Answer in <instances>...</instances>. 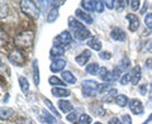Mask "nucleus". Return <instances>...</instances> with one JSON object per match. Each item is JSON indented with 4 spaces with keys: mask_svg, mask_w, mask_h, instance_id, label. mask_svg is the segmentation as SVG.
<instances>
[{
    "mask_svg": "<svg viewBox=\"0 0 152 124\" xmlns=\"http://www.w3.org/2000/svg\"><path fill=\"white\" fill-rule=\"evenodd\" d=\"M88 46L94 51H100L102 50V42L98 39L96 37H91L88 41Z\"/></svg>",
    "mask_w": 152,
    "mask_h": 124,
    "instance_id": "nucleus-16",
    "label": "nucleus"
},
{
    "mask_svg": "<svg viewBox=\"0 0 152 124\" xmlns=\"http://www.w3.org/2000/svg\"><path fill=\"white\" fill-rule=\"evenodd\" d=\"M146 69H147V70L152 69V58H148V60L146 61Z\"/></svg>",
    "mask_w": 152,
    "mask_h": 124,
    "instance_id": "nucleus-47",
    "label": "nucleus"
},
{
    "mask_svg": "<svg viewBox=\"0 0 152 124\" xmlns=\"http://www.w3.org/2000/svg\"><path fill=\"white\" fill-rule=\"evenodd\" d=\"M114 4H115V1H113V0H108V1H104V5H105L108 9H113V8H114Z\"/></svg>",
    "mask_w": 152,
    "mask_h": 124,
    "instance_id": "nucleus-44",
    "label": "nucleus"
},
{
    "mask_svg": "<svg viewBox=\"0 0 152 124\" xmlns=\"http://www.w3.org/2000/svg\"><path fill=\"white\" fill-rule=\"evenodd\" d=\"M42 119H43L47 124H57L56 117L51 115V114L48 112H46V110H42Z\"/></svg>",
    "mask_w": 152,
    "mask_h": 124,
    "instance_id": "nucleus-21",
    "label": "nucleus"
},
{
    "mask_svg": "<svg viewBox=\"0 0 152 124\" xmlns=\"http://www.w3.org/2000/svg\"><path fill=\"white\" fill-rule=\"evenodd\" d=\"M58 108L61 109V112L64 113H71L72 112V104L66 100H60L58 101Z\"/></svg>",
    "mask_w": 152,
    "mask_h": 124,
    "instance_id": "nucleus-18",
    "label": "nucleus"
},
{
    "mask_svg": "<svg viewBox=\"0 0 152 124\" xmlns=\"http://www.w3.org/2000/svg\"><path fill=\"white\" fill-rule=\"evenodd\" d=\"M143 5H145V7H143V9H142V10H141V13H142V14H143V13L146 12V8H147V3H143Z\"/></svg>",
    "mask_w": 152,
    "mask_h": 124,
    "instance_id": "nucleus-49",
    "label": "nucleus"
},
{
    "mask_svg": "<svg viewBox=\"0 0 152 124\" xmlns=\"http://www.w3.org/2000/svg\"><path fill=\"white\" fill-rule=\"evenodd\" d=\"M126 19L129 22V31L131 32H137V29L140 28V20H138V18H137L136 14H132V13L127 14Z\"/></svg>",
    "mask_w": 152,
    "mask_h": 124,
    "instance_id": "nucleus-8",
    "label": "nucleus"
},
{
    "mask_svg": "<svg viewBox=\"0 0 152 124\" xmlns=\"http://www.w3.org/2000/svg\"><path fill=\"white\" fill-rule=\"evenodd\" d=\"M91 112L95 113L98 117H104L105 115V109H104L102 105H99V104H91Z\"/></svg>",
    "mask_w": 152,
    "mask_h": 124,
    "instance_id": "nucleus-23",
    "label": "nucleus"
},
{
    "mask_svg": "<svg viewBox=\"0 0 152 124\" xmlns=\"http://www.w3.org/2000/svg\"><path fill=\"white\" fill-rule=\"evenodd\" d=\"M104 1H100V0H95L94 1V8L95 10H96L98 13H103L104 12Z\"/></svg>",
    "mask_w": 152,
    "mask_h": 124,
    "instance_id": "nucleus-33",
    "label": "nucleus"
},
{
    "mask_svg": "<svg viewBox=\"0 0 152 124\" xmlns=\"http://www.w3.org/2000/svg\"><path fill=\"white\" fill-rule=\"evenodd\" d=\"M8 58H9V61H10L12 63H14L15 66H23L24 65V62H26V57H24V55H23V52L20 50H18V48L13 50L10 53H9Z\"/></svg>",
    "mask_w": 152,
    "mask_h": 124,
    "instance_id": "nucleus-5",
    "label": "nucleus"
},
{
    "mask_svg": "<svg viewBox=\"0 0 152 124\" xmlns=\"http://www.w3.org/2000/svg\"><path fill=\"white\" fill-rule=\"evenodd\" d=\"M99 57H100L102 60H110L112 55L109 53V52H100V53H99Z\"/></svg>",
    "mask_w": 152,
    "mask_h": 124,
    "instance_id": "nucleus-41",
    "label": "nucleus"
},
{
    "mask_svg": "<svg viewBox=\"0 0 152 124\" xmlns=\"http://www.w3.org/2000/svg\"><path fill=\"white\" fill-rule=\"evenodd\" d=\"M110 37L117 42H123V41H126L127 34H126L124 31L121 29V28H114V29L110 32Z\"/></svg>",
    "mask_w": 152,
    "mask_h": 124,
    "instance_id": "nucleus-9",
    "label": "nucleus"
},
{
    "mask_svg": "<svg viewBox=\"0 0 152 124\" xmlns=\"http://www.w3.org/2000/svg\"><path fill=\"white\" fill-rule=\"evenodd\" d=\"M48 82L51 85H53V86H57V88H64L65 86V82L62 80H60L58 77H56V76H51L48 79Z\"/></svg>",
    "mask_w": 152,
    "mask_h": 124,
    "instance_id": "nucleus-28",
    "label": "nucleus"
},
{
    "mask_svg": "<svg viewBox=\"0 0 152 124\" xmlns=\"http://www.w3.org/2000/svg\"><path fill=\"white\" fill-rule=\"evenodd\" d=\"M108 74V70H107V67H100V70H99V76H100V77L103 79L104 77V76H105Z\"/></svg>",
    "mask_w": 152,
    "mask_h": 124,
    "instance_id": "nucleus-45",
    "label": "nucleus"
},
{
    "mask_svg": "<svg viewBox=\"0 0 152 124\" xmlns=\"http://www.w3.org/2000/svg\"><path fill=\"white\" fill-rule=\"evenodd\" d=\"M103 80L105 81V82H113V81H115V80H118V79L115 77V76H114L113 72H108V74L103 77Z\"/></svg>",
    "mask_w": 152,
    "mask_h": 124,
    "instance_id": "nucleus-37",
    "label": "nucleus"
},
{
    "mask_svg": "<svg viewBox=\"0 0 152 124\" xmlns=\"http://www.w3.org/2000/svg\"><path fill=\"white\" fill-rule=\"evenodd\" d=\"M108 124H122V120H121V119H118L117 117H113V118L109 119Z\"/></svg>",
    "mask_w": 152,
    "mask_h": 124,
    "instance_id": "nucleus-42",
    "label": "nucleus"
},
{
    "mask_svg": "<svg viewBox=\"0 0 152 124\" xmlns=\"http://www.w3.org/2000/svg\"><path fill=\"white\" fill-rule=\"evenodd\" d=\"M83 94L84 96H95L96 94L100 93V85L96 81L93 80H84L83 82Z\"/></svg>",
    "mask_w": 152,
    "mask_h": 124,
    "instance_id": "nucleus-3",
    "label": "nucleus"
},
{
    "mask_svg": "<svg viewBox=\"0 0 152 124\" xmlns=\"http://www.w3.org/2000/svg\"><path fill=\"white\" fill-rule=\"evenodd\" d=\"M51 91L57 98H67V96H70V94H71L67 89H64V88H52Z\"/></svg>",
    "mask_w": 152,
    "mask_h": 124,
    "instance_id": "nucleus-15",
    "label": "nucleus"
},
{
    "mask_svg": "<svg viewBox=\"0 0 152 124\" xmlns=\"http://www.w3.org/2000/svg\"><path fill=\"white\" fill-rule=\"evenodd\" d=\"M66 66V61L62 60V58H57L52 62V65L50 66V69L52 72H60V71H62Z\"/></svg>",
    "mask_w": 152,
    "mask_h": 124,
    "instance_id": "nucleus-10",
    "label": "nucleus"
},
{
    "mask_svg": "<svg viewBox=\"0 0 152 124\" xmlns=\"http://www.w3.org/2000/svg\"><path fill=\"white\" fill-rule=\"evenodd\" d=\"M57 17H58V10H57V8H53V9H51L50 13L47 14V22L48 23H53Z\"/></svg>",
    "mask_w": 152,
    "mask_h": 124,
    "instance_id": "nucleus-27",
    "label": "nucleus"
},
{
    "mask_svg": "<svg viewBox=\"0 0 152 124\" xmlns=\"http://www.w3.org/2000/svg\"><path fill=\"white\" fill-rule=\"evenodd\" d=\"M8 100H9V95H8V94H5V96H4V100H3V101H4V103H7Z\"/></svg>",
    "mask_w": 152,
    "mask_h": 124,
    "instance_id": "nucleus-50",
    "label": "nucleus"
},
{
    "mask_svg": "<svg viewBox=\"0 0 152 124\" xmlns=\"http://www.w3.org/2000/svg\"><path fill=\"white\" fill-rule=\"evenodd\" d=\"M129 109L133 114H136V115H138V114H142L143 113V105H142V103L138 99H132L129 101Z\"/></svg>",
    "mask_w": 152,
    "mask_h": 124,
    "instance_id": "nucleus-7",
    "label": "nucleus"
},
{
    "mask_svg": "<svg viewBox=\"0 0 152 124\" xmlns=\"http://www.w3.org/2000/svg\"><path fill=\"white\" fill-rule=\"evenodd\" d=\"M14 114V110L10 108H1V119H8Z\"/></svg>",
    "mask_w": 152,
    "mask_h": 124,
    "instance_id": "nucleus-30",
    "label": "nucleus"
},
{
    "mask_svg": "<svg viewBox=\"0 0 152 124\" xmlns=\"http://www.w3.org/2000/svg\"><path fill=\"white\" fill-rule=\"evenodd\" d=\"M34 41V34L32 31H27V32H22L14 38V44L18 50H24V48H29L33 44Z\"/></svg>",
    "mask_w": 152,
    "mask_h": 124,
    "instance_id": "nucleus-2",
    "label": "nucleus"
},
{
    "mask_svg": "<svg viewBox=\"0 0 152 124\" xmlns=\"http://www.w3.org/2000/svg\"><path fill=\"white\" fill-rule=\"evenodd\" d=\"M145 24H146L147 28L152 29V14H147V15L145 17Z\"/></svg>",
    "mask_w": 152,
    "mask_h": 124,
    "instance_id": "nucleus-39",
    "label": "nucleus"
},
{
    "mask_svg": "<svg viewBox=\"0 0 152 124\" xmlns=\"http://www.w3.org/2000/svg\"><path fill=\"white\" fill-rule=\"evenodd\" d=\"M91 123V117L88 115V114H81L79 118L77 124H90Z\"/></svg>",
    "mask_w": 152,
    "mask_h": 124,
    "instance_id": "nucleus-32",
    "label": "nucleus"
},
{
    "mask_svg": "<svg viewBox=\"0 0 152 124\" xmlns=\"http://www.w3.org/2000/svg\"><path fill=\"white\" fill-rule=\"evenodd\" d=\"M43 101H45V104H46V105L48 106V109H50V110H51L52 113H53V115H56V118H58V117H60V113L56 110V108L53 106V104H52V103L48 99H43Z\"/></svg>",
    "mask_w": 152,
    "mask_h": 124,
    "instance_id": "nucleus-31",
    "label": "nucleus"
},
{
    "mask_svg": "<svg viewBox=\"0 0 152 124\" xmlns=\"http://www.w3.org/2000/svg\"><path fill=\"white\" fill-rule=\"evenodd\" d=\"M99 70H100V66H99L96 62H94V63H90L86 66V72L89 75H96L99 74Z\"/></svg>",
    "mask_w": 152,
    "mask_h": 124,
    "instance_id": "nucleus-24",
    "label": "nucleus"
},
{
    "mask_svg": "<svg viewBox=\"0 0 152 124\" xmlns=\"http://www.w3.org/2000/svg\"><path fill=\"white\" fill-rule=\"evenodd\" d=\"M150 95L152 96V81H151V84H150Z\"/></svg>",
    "mask_w": 152,
    "mask_h": 124,
    "instance_id": "nucleus-51",
    "label": "nucleus"
},
{
    "mask_svg": "<svg viewBox=\"0 0 152 124\" xmlns=\"http://www.w3.org/2000/svg\"><path fill=\"white\" fill-rule=\"evenodd\" d=\"M61 77H62V81L66 84H75L76 82V77L72 75V72H70V71H64L62 75H61Z\"/></svg>",
    "mask_w": 152,
    "mask_h": 124,
    "instance_id": "nucleus-17",
    "label": "nucleus"
},
{
    "mask_svg": "<svg viewBox=\"0 0 152 124\" xmlns=\"http://www.w3.org/2000/svg\"><path fill=\"white\" fill-rule=\"evenodd\" d=\"M90 57H91V53H90V51L85 50V51H83L77 57H76V62H77L80 66H85V65H86V62L89 61Z\"/></svg>",
    "mask_w": 152,
    "mask_h": 124,
    "instance_id": "nucleus-13",
    "label": "nucleus"
},
{
    "mask_svg": "<svg viewBox=\"0 0 152 124\" xmlns=\"http://www.w3.org/2000/svg\"><path fill=\"white\" fill-rule=\"evenodd\" d=\"M131 82V74H123L122 79H121V84L123 85V86H126V85H128Z\"/></svg>",
    "mask_w": 152,
    "mask_h": 124,
    "instance_id": "nucleus-36",
    "label": "nucleus"
},
{
    "mask_svg": "<svg viewBox=\"0 0 152 124\" xmlns=\"http://www.w3.org/2000/svg\"><path fill=\"white\" fill-rule=\"evenodd\" d=\"M19 86H20V90L23 94L27 95L29 93V82H28V80L26 77H23V76L19 77Z\"/></svg>",
    "mask_w": 152,
    "mask_h": 124,
    "instance_id": "nucleus-20",
    "label": "nucleus"
},
{
    "mask_svg": "<svg viewBox=\"0 0 152 124\" xmlns=\"http://www.w3.org/2000/svg\"><path fill=\"white\" fill-rule=\"evenodd\" d=\"M55 42H57V43H58L57 46H62V47L70 44L71 42H72V37H71V33L67 32V31L60 33L58 37H57L56 39H55Z\"/></svg>",
    "mask_w": 152,
    "mask_h": 124,
    "instance_id": "nucleus-6",
    "label": "nucleus"
},
{
    "mask_svg": "<svg viewBox=\"0 0 152 124\" xmlns=\"http://www.w3.org/2000/svg\"><path fill=\"white\" fill-rule=\"evenodd\" d=\"M20 8L22 12L27 14L28 17L37 19L39 17V9H38V5L36 3L31 1V0H22L20 1Z\"/></svg>",
    "mask_w": 152,
    "mask_h": 124,
    "instance_id": "nucleus-4",
    "label": "nucleus"
},
{
    "mask_svg": "<svg viewBox=\"0 0 152 124\" xmlns=\"http://www.w3.org/2000/svg\"><path fill=\"white\" fill-rule=\"evenodd\" d=\"M75 15L77 17V18H80L81 20H84L86 24H93V22H94L93 17L90 15V14H86V12H83L81 9H76Z\"/></svg>",
    "mask_w": 152,
    "mask_h": 124,
    "instance_id": "nucleus-11",
    "label": "nucleus"
},
{
    "mask_svg": "<svg viewBox=\"0 0 152 124\" xmlns=\"http://www.w3.org/2000/svg\"><path fill=\"white\" fill-rule=\"evenodd\" d=\"M122 124H132V118L128 114H124L122 117Z\"/></svg>",
    "mask_w": 152,
    "mask_h": 124,
    "instance_id": "nucleus-40",
    "label": "nucleus"
},
{
    "mask_svg": "<svg viewBox=\"0 0 152 124\" xmlns=\"http://www.w3.org/2000/svg\"><path fill=\"white\" fill-rule=\"evenodd\" d=\"M94 124H102L100 122H96V123H94Z\"/></svg>",
    "mask_w": 152,
    "mask_h": 124,
    "instance_id": "nucleus-52",
    "label": "nucleus"
},
{
    "mask_svg": "<svg viewBox=\"0 0 152 124\" xmlns=\"http://www.w3.org/2000/svg\"><path fill=\"white\" fill-rule=\"evenodd\" d=\"M69 26H70V29L72 31L74 36L76 39L79 41H86L88 38L90 37V32L86 29V27L84 24H81L80 22L75 20L74 18H70L69 19Z\"/></svg>",
    "mask_w": 152,
    "mask_h": 124,
    "instance_id": "nucleus-1",
    "label": "nucleus"
},
{
    "mask_svg": "<svg viewBox=\"0 0 152 124\" xmlns=\"http://www.w3.org/2000/svg\"><path fill=\"white\" fill-rule=\"evenodd\" d=\"M141 75H142V71H141L140 66H136V67H133L132 72H131V82L133 85H137V84L140 82V80H141Z\"/></svg>",
    "mask_w": 152,
    "mask_h": 124,
    "instance_id": "nucleus-12",
    "label": "nucleus"
},
{
    "mask_svg": "<svg viewBox=\"0 0 152 124\" xmlns=\"http://www.w3.org/2000/svg\"><path fill=\"white\" fill-rule=\"evenodd\" d=\"M64 53H65V47L57 46V44H55L50 51V56L52 57V58H56V60H57V57L64 56Z\"/></svg>",
    "mask_w": 152,
    "mask_h": 124,
    "instance_id": "nucleus-14",
    "label": "nucleus"
},
{
    "mask_svg": "<svg viewBox=\"0 0 152 124\" xmlns=\"http://www.w3.org/2000/svg\"><path fill=\"white\" fill-rule=\"evenodd\" d=\"M128 98L126 96V95H118V96L115 98V103H117V105H119L121 108H124L127 106V104H128Z\"/></svg>",
    "mask_w": 152,
    "mask_h": 124,
    "instance_id": "nucleus-26",
    "label": "nucleus"
},
{
    "mask_svg": "<svg viewBox=\"0 0 152 124\" xmlns=\"http://www.w3.org/2000/svg\"><path fill=\"white\" fill-rule=\"evenodd\" d=\"M146 50L152 53V39H151V41H148V42L146 43Z\"/></svg>",
    "mask_w": 152,
    "mask_h": 124,
    "instance_id": "nucleus-46",
    "label": "nucleus"
},
{
    "mask_svg": "<svg viewBox=\"0 0 152 124\" xmlns=\"http://www.w3.org/2000/svg\"><path fill=\"white\" fill-rule=\"evenodd\" d=\"M138 91H140L141 95H146V94H147V84L141 85V86L138 88Z\"/></svg>",
    "mask_w": 152,
    "mask_h": 124,
    "instance_id": "nucleus-43",
    "label": "nucleus"
},
{
    "mask_svg": "<svg viewBox=\"0 0 152 124\" xmlns=\"http://www.w3.org/2000/svg\"><path fill=\"white\" fill-rule=\"evenodd\" d=\"M151 120H152V114H151V115H150L148 118H147V119H146V120H145L143 123H142V124H148V123H150Z\"/></svg>",
    "mask_w": 152,
    "mask_h": 124,
    "instance_id": "nucleus-48",
    "label": "nucleus"
},
{
    "mask_svg": "<svg viewBox=\"0 0 152 124\" xmlns=\"http://www.w3.org/2000/svg\"><path fill=\"white\" fill-rule=\"evenodd\" d=\"M66 119H67L70 123H76V122H79V119H77V113H76V112L69 113L67 115H66Z\"/></svg>",
    "mask_w": 152,
    "mask_h": 124,
    "instance_id": "nucleus-35",
    "label": "nucleus"
},
{
    "mask_svg": "<svg viewBox=\"0 0 152 124\" xmlns=\"http://www.w3.org/2000/svg\"><path fill=\"white\" fill-rule=\"evenodd\" d=\"M81 7H83V9H85L86 12H93V10H95V8H94V1H91V0H83L81 1Z\"/></svg>",
    "mask_w": 152,
    "mask_h": 124,
    "instance_id": "nucleus-29",
    "label": "nucleus"
},
{
    "mask_svg": "<svg viewBox=\"0 0 152 124\" xmlns=\"http://www.w3.org/2000/svg\"><path fill=\"white\" fill-rule=\"evenodd\" d=\"M117 94H118L117 93V89H110V90H108V91L104 94V96L102 98V100H103V101H107V103H110L114 98L118 96Z\"/></svg>",
    "mask_w": 152,
    "mask_h": 124,
    "instance_id": "nucleus-19",
    "label": "nucleus"
},
{
    "mask_svg": "<svg viewBox=\"0 0 152 124\" xmlns=\"http://www.w3.org/2000/svg\"><path fill=\"white\" fill-rule=\"evenodd\" d=\"M140 5H141L140 0H132V1H129V7H131L132 10H138Z\"/></svg>",
    "mask_w": 152,
    "mask_h": 124,
    "instance_id": "nucleus-38",
    "label": "nucleus"
},
{
    "mask_svg": "<svg viewBox=\"0 0 152 124\" xmlns=\"http://www.w3.org/2000/svg\"><path fill=\"white\" fill-rule=\"evenodd\" d=\"M115 4H117L115 5L117 12H122L127 7V4H129V1H127V0H118V1H115Z\"/></svg>",
    "mask_w": 152,
    "mask_h": 124,
    "instance_id": "nucleus-34",
    "label": "nucleus"
},
{
    "mask_svg": "<svg viewBox=\"0 0 152 124\" xmlns=\"http://www.w3.org/2000/svg\"><path fill=\"white\" fill-rule=\"evenodd\" d=\"M129 65H131L129 58H128V57H123V58L121 60V62H119V65H117V67L123 72V71H127V69L129 67Z\"/></svg>",
    "mask_w": 152,
    "mask_h": 124,
    "instance_id": "nucleus-25",
    "label": "nucleus"
},
{
    "mask_svg": "<svg viewBox=\"0 0 152 124\" xmlns=\"http://www.w3.org/2000/svg\"><path fill=\"white\" fill-rule=\"evenodd\" d=\"M33 79H34L36 86L39 85V70H38V61H33Z\"/></svg>",
    "mask_w": 152,
    "mask_h": 124,
    "instance_id": "nucleus-22",
    "label": "nucleus"
}]
</instances>
